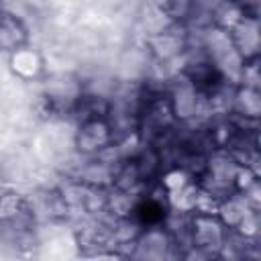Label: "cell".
Here are the masks:
<instances>
[{
  "label": "cell",
  "mask_w": 261,
  "mask_h": 261,
  "mask_svg": "<svg viewBox=\"0 0 261 261\" xmlns=\"http://www.w3.org/2000/svg\"><path fill=\"white\" fill-rule=\"evenodd\" d=\"M186 232H188V253L186 257H220L230 230L218 218L216 212L194 210L186 218Z\"/></svg>",
  "instance_id": "cell-1"
},
{
  "label": "cell",
  "mask_w": 261,
  "mask_h": 261,
  "mask_svg": "<svg viewBox=\"0 0 261 261\" xmlns=\"http://www.w3.org/2000/svg\"><path fill=\"white\" fill-rule=\"evenodd\" d=\"M198 47L212 61V65L216 67V71L220 73V77L224 80V84H228V86H237L239 84L241 69H243V63L245 61L239 55V51L234 49L228 31H222L218 27L208 24L202 31V35H200Z\"/></svg>",
  "instance_id": "cell-2"
},
{
  "label": "cell",
  "mask_w": 261,
  "mask_h": 261,
  "mask_svg": "<svg viewBox=\"0 0 261 261\" xmlns=\"http://www.w3.org/2000/svg\"><path fill=\"white\" fill-rule=\"evenodd\" d=\"M116 143V133L108 116H88L80 118L73 135V147L84 157H98L110 151Z\"/></svg>",
  "instance_id": "cell-3"
},
{
  "label": "cell",
  "mask_w": 261,
  "mask_h": 261,
  "mask_svg": "<svg viewBox=\"0 0 261 261\" xmlns=\"http://www.w3.org/2000/svg\"><path fill=\"white\" fill-rule=\"evenodd\" d=\"M147 47L159 63H171L186 57L192 47V33L186 22H167L147 37Z\"/></svg>",
  "instance_id": "cell-4"
},
{
  "label": "cell",
  "mask_w": 261,
  "mask_h": 261,
  "mask_svg": "<svg viewBox=\"0 0 261 261\" xmlns=\"http://www.w3.org/2000/svg\"><path fill=\"white\" fill-rule=\"evenodd\" d=\"M130 255L133 257H143V259H165L175 255L177 251V243L173 232L169 230V226L165 222L161 224H151V226H143L137 234V239L133 241L130 247Z\"/></svg>",
  "instance_id": "cell-5"
},
{
  "label": "cell",
  "mask_w": 261,
  "mask_h": 261,
  "mask_svg": "<svg viewBox=\"0 0 261 261\" xmlns=\"http://www.w3.org/2000/svg\"><path fill=\"white\" fill-rule=\"evenodd\" d=\"M165 94L177 122H192L202 114V92L181 71L173 77Z\"/></svg>",
  "instance_id": "cell-6"
},
{
  "label": "cell",
  "mask_w": 261,
  "mask_h": 261,
  "mask_svg": "<svg viewBox=\"0 0 261 261\" xmlns=\"http://www.w3.org/2000/svg\"><path fill=\"white\" fill-rule=\"evenodd\" d=\"M234 49L243 57V61L257 59L259 49H261V29H259V18L257 12H249L237 27L228 31Z\"/></svg>",
  "instance_id": "cell-7"
},
{
  "label": "cell",
  "mask_w": 261,
  "mask_h": 261,
  "mask_svg": "<svg viewBox=\"0 0 261 261\" xmlns=\"http://www.w3.org/2000/svg\"><path fill=\"white\" fill-rule=\"evenodd\" d=\"M237 122H257L261 114V94L259 88L237 84L230 90V110Z\"/></svg>",
  "instance_id": "cell-8"
},
{
  "label": "cell",
  "mask_w": 261,
  "mask_h": 261,
  "mask_svg": "<svg viewBox=\"0 0 261 261\" xmlns=\"http://www.w3.org/2000/svg\"><path fill=\"white\" fill-rule=\"evenodd\" d=\"M29 45V29L27 24L8 10H0V51L12 53L20 47Z\"/></svg>",
  "instance_id": "cell-9"
},
{
  "label": "cell",
  "mask_w": 261,
  "mask_h": 261,
  "mask_svg": "<svg viewBox=\"0 0 261 261\" xmlns=\"http://www.w3.org/2000/svg\"><path fill=\"white\" fill-rule=\"evenodd\" d=\"M8 63H10V69L16 77L24 80V82H31V80H37L41 73H43V57L37 49L24 45L16 51H12L8 55Z\"/></svg>",
  "instance_id": "cell-10"
},
{
  "label": "cell",
  "mask_w": 261,
  "mask_h": 261,
  "mask_svg": "<svg viewBox=\"0 0 261 261\" xmlns=\"http://www.w3.org/2000/svg\"><path fill=\"white\" fill-rule=\"evenodd\" d=\"M251 10L239 2V0H218L212 4L210 8V22L212 27H218L222 31H230L232 27H237Z\"/></svg>",
  "instance_id": "cell-11"
},
{
  "label": "cell",
  "mask_w": 261,
  "mask_h": 261,
  "mask_svg": "<svg viewBox=\"0 0 261 261\" xmlns=\"http://www.w3.org/2000/svg\"><path fill=\"white\" fill-rule=\"evenodd\" d=\"M157 12L167 18V22H190L196 14L200 0H153Z\"/></svg>",
  "instance_id": "cell-12"
}]
</instances>
